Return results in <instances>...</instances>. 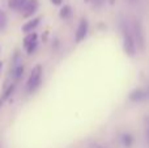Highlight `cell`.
<instances>
[{
    "mask_svg": "<svg viewBox=\"0 0 149 148\" xmlns=\"http://www.w3.org/2000/svg\"><path fill=\"white\" fill-rule=\"evenodd\" d=\"M123 143L126 147H131L132 143H134V139H132V136L130 135V134H126V135H123Z\"/></svg>",
    "mask_w": 149,
    "mask_h": 148,
    "instance_id": "obj_14",
    "label": "cell"
},
{
    "mask_svg": "<svg viewBox=\"0 0 149 148\" xmlns=\"http://www.w3.org/2000/svg\"><path fill=\"white\" fill-rule=\"evenodd\" d=\"M38 0H28V1L25 3V5L22 7V17H30V16H33L34 13L37 12V9H38Z\"/></svg>",
    "mask_w": 149,
    "mask_h": 148,
    "instance_id": "obj_5",
    "label": "cell"
},
{
    "mask_svg": "<svg viewBox=\"0 0 149 148\" xmlns=\"http://www.w3.org/2000/svg\"><path fill=\"white\" fill-rule=\"evenodd\" d=\"M24 70H25V68H24L22 64H18V66H16V67H13L12 76H13V79H15L16 81L20 80V79L24 76Z\"/></svg>",
    "mask_w": 149,
    "mask_h": 148,
    "instance_id": "obj_9",
    "label": "cell"
},
{
    "mask_svg": "<svg viewBox=\"0 0 149 148\" xmlns=\"http://www.w3.org/2000/svg\"><path fill=\"white\" fill-rule=\"evenodd\" d=\"M39 21H41V17H34V18H31L30 21L25 22L22 26H21V31H24V33H26V34L31 33V31H33L34 29L37 28V25L39 24Z\"/></svg>",
    "mask_w": 149,
    "mask_h": 148,
    "instance_id": "obj_6",
    "label": "cell"
},
{
    "mask_svg": "<svg viewBox=\"0 0 149 148\" xmlns=\"http://www.w3.org/2000/svg\"><path fill=\"white\" fill-rule=\"evenodd\" d=\"M131 1H135V0H131Z\"/></svg>",
    "mask_w": 149,
    "mask_h": 148,
    "instance_id": "obj_19",
    "label": "cell"
},
{
    "mask_svg": "<svg viewBox=\"0 0 149 148\" xmlns=\"http://www.w3.org/2000/svg\"><path fill=\"white\" fill-rule=\"evenodd\" d=\"M28 0H8V7L10 9H22Z\"/></svg>",
    "mask_w": 149,
    "mask_h": 148,
    "instance_id": "obj_10",
    "label": "cell"
},
{
    "mask_svg": "<svg viewBox=\"0 0 149 148\" xmlns=\"http://www.w3.org/2000/svg\"><path fill=\"white\" fill-rule=\"evenodd\" d=\"M122 31H123V50L128 57H135L136 54V43H135L134 36L130 30L122 24Z\"/></svg>",
    "mask_w": 149,
    "mask_h": 148,
    "instance_id": "obj_2",
    "label": "cell"
},
{
    "mask_svg": "<svg viewBox=\"0 0 149 148\" xmlns=\"http://www.w3.org/2000/svg\"><path fill=\"white\" fill-rule=\"evenodd\" d=\"M1 70H3V62L0 60V73H1Z\"/></svg>",
    "mask_w": 149,
    "mask_h": 148,
    "instance_id": "obj_17",
    "label": "cell"
},
{
    "mask_svg": "<svg viewBox=\"0 0 149 148\" xmlns=\"http://www.w3.org/2000/svg\"><path fill=\"white\" fill-rule=\"evenodd\" d=\"M37 33H34V31H31V33L26 34L25 38H24V47H28L29 45L34 43V42H37Z\"/></svg>",
    "mask_w": 149,
    "mask_h": 148,
    "instance_id": "obj_11",
    "label": "cell"
},
{
    "mask_svg": "<svg viewBox=\"0 0 149 148\" xmlns=\"http://www.w3.org/2000/svg\"><path fill=\"white\" fill-rule=\"evenodd\" d=\"M37 45H38V42H34V43L29 45L28 47H25V50H26V52H28V55H31L34 51H36V49H37Z\"/></svg>",
    "mask_w": 149,
    "mask_h": 148,
    "instance_id": "obj_15",
    "label": "cell"
},
{
    "mask_svg": "<svg viewBox=\"0 0 149 148\" xmlns=\"http://www.w3.org/2000/svg\"><path fill=\"white\" fill-rule=\"evenodd\" d=\"M134 39H135V43H136L137 49L140 51H144L145 50V34H144V30H143L141 24L136 20L134 22Z\"/></svg>",
    "mask_w": 149,
    "mask_h": 148,
    "instance_id": "obj_3",
    "label": "cell"
},
{
    "mask_svg": "<svg viewBox=\"0 0 149 148\" xmlns=\"http://www.w3.org/2000/svg\"><path fill=\"white\" fill-rule=\"evenodd\" d=\"M71 15H72V9H71L70 5H64V7H62V9H60V12H59L60 18L67 20V18H70Z\"/></svg>",
    "mask_w": 149,
    "mask_h": 148,
    "instance_id": "obj_12",
    "label": "cell"
},
{
    "mask_svg": "<svg viewBox=\"0 0 149 148\" xmlns=\"http://www.w3.org/2000/svg\"><path fill=\"white\" fill-rule=\"evenodd\" d=\"M42 73H43V68H42L41 64H37L36 67L31 70V73H30V77L28 80V84H26V88L30 93H33L34 91L39 88L42 83Z\"/></svg>",
    "mask_w": 149,
    "mask_h": 148,
    "instance_id": "obj_1",
    "label": "cell"
},
{
    "mask_svg": "<svg viewBox=\"0 0 149 148\" xmlns=\"http://www.w3.org/2000/svg\"><path fill=\"white\" fill-rule=\"evenodd\" d=\"M7 22H8L7 15H5L4 10L0 9V31H3L5 28H7Z\"/></svg>",
    "mask_w": 149,
    "mask_h": 148,
    "instance_id": "obj_13",
    "label": "cell"
},
{
    "mask_svg": "<svg viewBox=\"0 0 149 148\" xmlns=\"http://www.w3.org/2000/svg\"><path fill=\"white\" fill-rule=\"evenodd\" d=\"M15 89H16V84H10L9 87H7V88H5V91L3 92V96L0 97V106H1L3 102H5L10 96H12L13 92H15Z\"/></svg>",
    "mask_w": 149,
    "mask_h": 148,
    "instance_id": "obj_8",
    "label": "cell"
},
{
    "mask_svg": "<svg viewBox=\"0 0 149 148\" xmlns=\"http://www.w3.org/2000/svg\"><path fill=\"white\" fill-rule=\"evenodd\" d=\"M145 97H147V92L141 88H137V89H135L134 92L130 93L128 98H130V101H132V102H137V101H141Z\"/></svg>",
    "mask_w": 149,
    "mask_h": 148,
    "instance_id": "obj_7",
    "label": "cell"
},
{
    "mask_svg": "<svg viewBox=\"0 0 149 148\" xmlns=\"http://www.w3.org/2000/svg\"><path fill=\"white\" fill-rule=\"evenodd\" d=\"M50 1H51L54 5H60L63 3V0H50Z\"/></svg>",
    "mask_w": 149,
    "mask_h": 148,
    "instance_id": "obj_16",
    "label": "cell"
},
{
    "mask_svg": "<svg viewBox=\"0 0 149 148\" xmlns=\"http://www.w3.org/2000/svg\"><path fill=\"white\" fill-rule=\"evenodd\" d=\"M88 30H89V22H88L86 18H81L79 25H77L76 31H74V39H76L77 43L84 41L86 34H88Z\"/></svg>",
    "mask_w": 149,
    "mask_h": 148,
    "instance_id": "obj_4",
    "label": "cell"
},
{
    "mask_svg": "<svg viewBox=\"0 0 149 148\" xmlns=\"http://www.w3.org/2000/svg\"><path fill=\"white\" fill-rule=\"evenodd\" d=\"M84 1L85 3H89V1H92V0H84Z\"/></svg>",
    "mask_w": 149,
    "mask_h": 148,
    "instance_id": "obj_18",
    "label": "cell"
}]
</instances>
